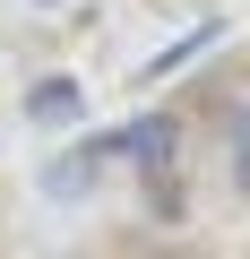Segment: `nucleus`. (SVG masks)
<instances>
[{
	"label": "nucleus",
	"mask_w": 250,
	"mask_h": 259,
	"mask_svg": "<svg viewBox=\"0 0 250 259\" xmlns=\"http://www.w3.org/2000/svg\"><path fill=\"white\" fill-rule=\"evenodd\" d=\"M86 112V95H78V78H35L26 87V121H43V130H61V121H78Z\"/></svg>",
	"instance_id": "7ed1b4c3"
},
{
	"label": "nucleus",
	"mask_w": 250,
	"mask_h": 259,
	"mask_svg": "<svg viewBox=\"0 0 250 259\" xmlns=\"http://www.w3.org/2000/svg\"><path fill=\"white\" fill-rule=\"evenodd\" d=\"M233 190L250 199V104H241V121H233Z\"/></svg>",
	"instance_id": "20e7f679"
},
{
	"label": "nucleus",
	"mask_w": 250,
	"mask_h": 259,
	"mask_svg": "<svg viewBox=\"0 0 250 259\" xmlns=\"http://www.w3.org/2000/svg\"><path fill=\"white\" fill-rule=\"evenodd\" d=\"M112 164H121V130H104V139H86V147L52 156L43 190H52V199H86V190H104V173H112Z\"/></svg>",
	"instance_id": "f257e3e1"
},
{
	"label": "nucleus",
	"mask_w": 250,
	"mask_h": 259,
	"mask_svg": "<svg viewBox=\"0 0 250 259\" xmlns=\"http://www.w3.org/2000/svg\"><path fill=\"white\" fill-rule=\"evenodd\" d=\"M173 147H181V121L173 112H147L138 130H121V156L138 164V182H164L173 173Z\"/></svg>",
	"instance_id": "f03ea898"
}]
</instances>
